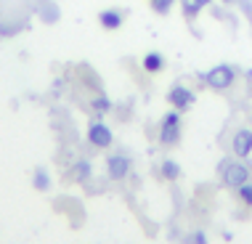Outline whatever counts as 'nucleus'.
Wrapping results in <instances>:
<instances>
[{
  "instance_id": "nucleus-1",
  "label": "nucleus",
  "mask_w": 252,
  "mask_h": 244,
  "mask_svg": "<svg viewBox=\"0 0 252 244\" xmlns=\"http://www.w3.org/2000/svg\"><path fill=\"white\" fill-rule=\"evenodd\" d=\"M218 173H220V181L226 183L228 188H239L242 183L250 181L252 167L244 165L239 157H236V159H220V165H218Z\"/></svg>"
},
{
  "instance_id": "nucleus-2",
  "label": "nucleus",
  "mask_w": 252,
  "mask_h": 244,
  "mask_svg": "<svg viewBox=\"0 0 252 244\" xmlns=\"http://www.w3.org/2000/svg\"><path fill=\"white\" fill-rule=\"evenodd\" d=\"M234 77H236V72H234V66H228V64H218V66H213V69H207L202 74V80L213 88V91H226V88H231L234 85Z\"/></svg>"
},
{
  "instance_id": "nucleus-3",
  "label": "nucleus",
  "mask_w": 252,
  "mask_h": 244,
  "mask_svg": "<svg viewBox=\"0 0 252 244\" xmlns=\"http://www.w3.org/2000/svg\"><path fill=\"white\" fill-rule=\"evenodd\" d=\"M159 141L165 146H175L181 141V112L173 109L167 112L159 122Z\"/></svg>"
},
{
  "instance_id": "nucleus-4",
  "label": "nucleus",
  "mask_w": 252,
  "mask_h": 244,
  "mask_svg": "<svg viewBox=\"0 0 252 244\" xmlns=\"http://www.w3.org/2000/svg\"><path fill=\"white\" fill-rule=\"evenodd\" d=\"M167 101H170V106H173V109L186 112V109H191V106H194L196 96H194V91H189L186 85H173L167 91Z\"/></svg>"
},
{
  "instance_id": "nucleus-5",
  "label": "nucleus",
  "mask_w": 252,
  "mask_h": 244,
  "mask_svg": "<svg viewBox=\"0 0 252 244\" xmlns=\"http://www.w3.org/2000/svg\"><path fill=\"white\" fill-rule=\"evenodd\" d=\"M88 141H91V144L96 146V149H106V146H112V141H114L112 127L104 125L101 120L91 122V125H88Z\"/></svg>"
},
{
  "instance_id": "nucleus-6",
  "label": "nucleus",
  "mask_w": 252,
  "mask_h": 244,
  "mask_svg": "<svg viewBox=\"0 0 252 244\" xmlns=\"http://www.w3.org/2000/svg\"><path fill=\"white\" fill-rule=\"evenodd\" d=\"M231 152L239 159H247L252 154V130L250 127H242V130L234 133V138H231Z\"/></svg>"
},
{
  "instance_id": "nucleus-7",
  "label": "nucleus",
  "mask_w": 252,
  "mask_h": 244,
  "mask_svg": "<svg viewBox=\"0 0 252 244\" xmlns=\"http://www.w3.org/2000/svg\"><path fill=\"white\" fill-rule=\"evenodd\" d=\"M130 167H133V165H130V159H127L125 154H114V157L106 159V173H109V178H112V181L127 178Z\"/></svg>"
},
{
  "instance_id": "nucleus-8",
  "label": "nucleus",
  "mask_w": 252,
  "mask_h": 244,
  "mask_svg": "<svg viewBox=\"0 0 252 244\" xmlns=\"http://www.w3.org/2000/svg\"><path fill=\"white\" fill-rule=\"evenodd\" d=\"M98 22H101L104 30H120L122 27V13L114 11V8H106V11L98 13Z\"/></svg>"
},
{
  "instance_id": "nucleus-9",
  "label": "nucleus",
  "mask_w": 252,
  "mask_h": 244,
  "mask_svg": "<svg viewBox=\"0 0 252 244\" xmlns=\"http://www.w3.org/2000/svg\"><path fill=\"white\" fill-rule=\"evenodd\" d=\"M178 3H181L183 13H186L189 19H194L196 13H202V11L207 8L210 3H213V0H178Z\"/></svg>"
},
{
  "instance_id": "nucleus-10",
  "label": "nucleus",
  "mask_w": 252,
  "mask_h": 244,
  "mask_svg": "<svg viewBox=\"0 0 252 244\" xmlns=\"http://www.w3.org/2000/svg\"><path fill=\"white\" fill-rule=\"evenodd\" d=\"M91 175H93V167H91V162H85V159L74 162V167H72V178H74V181L85 183L88 178H91Z\"/></svg>"
},
{
  "instance_id": "nucleus-11",
  "label": "nucleus",
  "mask_w": 252,
  "mask_h": 244,
  "mask_svg": "<svg viewBox=\"0 0 252 244\" xmlns=\"http://www.w3.org/2000/svg\"><path fill=\"white\" fill-rule=\"evenodd\" d=\"M162 66H165V59H162V53H146L144 56V69L146 72H159Z\"/></svg>"
},
{
  "instance_id": "nucleus-12",
  "label": "nucleus",
  "mask_w": 252,
  "mask_h": 244,
  "mask_svg": "<svg viewBox=\"0 0 252 244\" xmlns=\"http://www.w3.org/2000/svg\"><path fill=\"white\" fill-rule=\"evenodd\" d=\"M162 178L167 181H178L181 178V165L175 159H165L162 162Z\"/></svg>"
},
{
  "instance_id": "nucleus-13",
  "label": "nucleus",
  "mask_w": 252,
  "mask_h": 244,
  "mask_svg": "<svg viewBox=\"0 0 252 244\" xmlns=\"http://www.w3.org/2000/svg\"><path fill=\"white\" fill-rule=\"evenodd\" d=\"M91 109H93V114H98V117H104L106 112H112V101H109L106 96H96L91 101Z\"/></svg>"
},
{
  "instance_id": "nucleus-14",
  "label": "nucleus",
  "mask_w": 252,
  "mask_h": 244,
  "mask_svg": "<svg viewBox=\"0 0 252 244\" xmlns=\"http://www.w3.org/2000/svg\"><path fill=\"white\" fill-rule=\"evenodd\" d=\"M32 183H35V188L37 191H48L51 188V175H48V170H35V178H32Z\"/></svg>"
},
{
  "instance_id": "nucleus-15",
  "label": "nucleus",
  "mask_w": 252,
  "mask_h": 244,
  "mask_svg": "<svg viewBox=\"0 0 252 244\" xmlns=\"http://www.w3.org/2000/svg\"><path fill=\"white\" fill-rule=\"evenodd\" d=\"M236 191H239V199L244 202V205H250L252 207V183L247 181V183H242L239 188H236Z\"/></svg>"
},
{
  "instance_id": "nucleus-16",
  "label": "nucleus",
  "mask_w": 252,
  "mask_h": 244,
  "mask_svg": "<svg viewBox=\"0 0 252 244\" xmlns=\"http://www.w3.org/2000/svg\"><path fill=\"white\" fill-rule=\"evenodd\" d=\"M173 5H175V0H152V8H154L157 13H167Z\"/></svg>"
},
{
  "instance_id": "nucleus-17",
  "label": "nucleus",
  "mask_w": 252,
  "mask_h": 244,
  "mask_svg": "<svg viewBox=\"0 0 252 244\" xmlns=\"http://www.w3.org/2000/svg\"><path fill=\"white\" fill-rule=\"evenodd\" d=\"M191 244H207V236H204L202 231H196V234H194V239H191Z\"/></svg>"
},
{
  "instance_id": "nucleus-18",
  "label": "nucleus",
  "mask_w": 252,
  "mask_h": 244,
  "mask_svg": "<svg viewBox=\"0 0 252 244\" xmlns=\"http://www.w3.org/2000/svg\"><path fill=\"white\" fill-rule=\"evenodd\" d=\"M223 3H234V0H223Z\"/></svg>"
}]
</instances>
